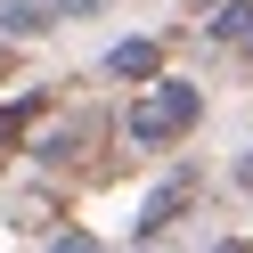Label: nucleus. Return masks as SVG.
I'll return each instance as SVG.
<instances>
[{
  "mask_svg": "<svg viewBox=\"0 0 253 253\" xmlns=\"http://www.w3.org/2000/svg\"><path fill=\"white\" fill-rule=\"evenodd\" d=\"M57 253H98V245H90V237H66V245H57Z\"/></svg>",
  "mask_w": 253,
  "mask_h": 253,
  "instance_id": "nucleus-6",
  "label": "nucleus"
},
{
  "mask_svg": "<svg viewBox=\"0 0 253 253\" xmlns=\"http://www.w3.org/2000/svg\"><path fill=\"white\" fill-rule=\"evenodd\" d=\"M196 115H204V98H196L188 82H155L147 98L131 106V139H147V147H164V139L196 131Z\"/></svg>",
  "mask_w": 253,
  "mask_h": 253,
  "instance_id": "nucleus-1",
  "label": "nucleus"
},
{
  "mask_svg": "<svg viewBox=\"0 0 253 253\" xmlns=\"http://www.w3.org/2000/svg\"><path fill=\"white\" fill-rule=\"evenodd\" d=\"M188 196H196V188H188V180H171V188H164V196H155V204H147V220H139V229H164V220H171V212H180V204H188Z\"/></svg>",
  "mask_w": 253,
  "mask_h": 253,
  "instance_id": "nucleus-5",
  "label": "nucleus"
},
{
  "mask_svg": "<svg viewBox=\"0 0 253 253\" xmlns=\"http://www.w3.org/2000/svg\"><path fill=\"white\" fill-rule=\"evenodd\" d=\"M212 33L229 41V49H253V0H229V8L212 17Z\"/></svg>",
  "mask_w": 253,
  "mask_h": 253,
  "instance_id": "nucleus-3",
  "label": "nucleus"
},
{
  "mask_svg": "<svg viewBox=\"0 0 253 253\" xmlns=\"http://www.w3.org/2000/svg\"><path fill=\"white\" fill-rule=\"evenodd\" d=\"M41 17H49L41 0H0V25H8V33H41Z\"/></svg>",
  "mask_w": 253,
  "mask_h": 253,
  "instance_id": "nucleus-4",
  "label": "nucleus"
},
{
  "mask_svg": "<svg viewBox=\"0 0 253 253\" xmlns=\"http://www.w3.org/2000/svg\"><path fill=\"white\" fill-rule=\"evenodd\" d=\"M8 66H17V57H8V49H0V74H8Z\"/></svg>",
  "mask_w": 253,
  "mask_h": 253,
  "instance_id": "nucleus-8",
  "label": "nucleus"
},
{
  "mask_svg": "<svg viewBox=\"0 0 253 253\" xmlns=\"http://www.w3.org/2000/svg\"><path fill=\"white\" fill-rule=\"evenodd\" d=\"M212 253H253V245H212Z\"/></svg>",
  "mask_w": 253,
  "mask_h": 253,
  "instance_id": "nucleus-7",
  "label": "nucleus"
},
{
  "mask_svg": "<svg viewBox=\"0 0 253 253\" xmlns=\"http://www.w3.org/2000/svg\"><path fill=\"white\" fill-rule=\"evenodd\" d=\"M155 66H164V49H155V41H123V49L106 57V74H123V82H147Z\"/></svg>",
  "mask_w": 253,
  "mask_h": 253,
  "instance_id": "nucleus-2",
  "label": "nucleus"
}]
</instances>
